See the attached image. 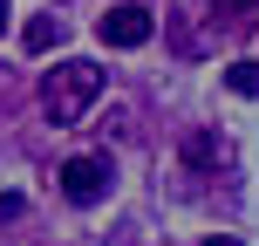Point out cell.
Masks as SVG:
<instances>
[{
    "instance_id": "6da1fadb",
    "label": "cell",
    "mask_w": 259,
    "mask_h": 246,
    "mask_svg": "<svg viewBox=\"0 0 259 246\" xmlns=\"http://www.w3.org/2000/svg\"><path fill=\"white\" fill-rule=\"evenodd\" d=\"M96 96H103V68H96L89 55H68V62H55L48 76H41V110H48L55 130H75L96 110Z\"/></svg>"
},
{
    "instance_id": "7a4b0ae2",
    "label": "cell",
    "mask_w": 259,
    "mask_h": 246,
    "mask_svg": "<svg viewBox=\"0 0 259 246\" xmlns=\"http://www.w3.org/2000/svg\"><path fill=\"white\" fill-rule=\"evenodd\" d=\"M150 7H137V0H123V7H109L103 21H96V34H103V48H143L150 41Z\"/></svg>"
},
{
    "instance_id": "3957f363",
    "label": "cell",
    "mask_w": 259,
    "mask_h": 246,
    "mask_svg": "<svg viewBox=\"0 0 259 246\" xmlns=\"http://www.w3.org/2000/svg\"><path fill=\"white\" fill-rule=\"evenodd\" d=\"M109 192V157H68L62 164V198L68 205H96Z\"/></svg>"
},
{
    "instance_id": "277c9868",
    "label": "cell",
    "mask_w": 259,
    "mask_h": 246,
    "mask_svg": "<svg viewBox=\"0 0 259 246\" xmlns=\"http://www.w3.org/2000/svg\"><path fill=\"white\" fill-rule=\"evenodd\" d=\"M21 41H27L34 55H41V48H55V41H62V21H48V14H41V21H27V27H21Z\"/></svg>"
},
{
    "instance_id": "5b68a950",
    "label": "cell",
    "mask_w": 259,
    "mask_h": 246,
    "mask_svg": "<svg viewBox=\"0 0 259 246\" xmlns=\"http://www.w3.org/2000/svg\"><path fill=\"white\" fill-rule=\"evenodd\" d=\"M225 89L232 96H259V62H232L225 68Z\"/></svg>"
},
{
    "instance_id": "8992f818",
    "label": "cell",
    "mask_w": 259,
    "mask_h": 246,
    "mask_svg": "<svg viewBox=\"0 0 259 246\" xmlns=\"http://www.w3.org/2000/svg\"><path fill=\"white\" fill-rule=\"evenodd\" d=\"M219 151H225V144L211 137V130H198V137L184 144V157H191V164H211V157H219Z\"/></svg>"
},
{
    "instance_id": "52a82bcc",
    "label": "cell",
    "mask_w": 259,
    "mask_h": 246,
    "mask_svg": "<svg viewBox=\"0 0 259 246\" xmlns=\"http://www.w3.org/2000/svg\"><path fill=\"white\" fill-rule=\"evenodd\" d=\"M205 246H239V239H232V233H219V239H205Z\"/></svg>"
},
{
    "instance_id": "ba28073f",
    "label": "cell",
    "mask_w": 259,
    "mask_h": 246,
    "mask_svg": "<svg viewBox=\"0 0 259 246\" xmlns=\"http://www.w3.org/2000/svg\"><path fill=\"white\" fill-rule=\"evenodd\" d=\"M225 7H259V0H225Z\"/></svg>"
},
{
    "instance_id": "9c48e42d",
    "label": "cell",
    "mask_w": 259,
    "mask_h": 246,
    "mask_svg": "<svg viewBox=\"0 0 259 246\" xmlns=\"http://www.w3.org/2000/svg\"><path fill=\"white\" fill-rule=\"evenodd\" d=\"M7 14H14V7H7V0H0V27H7Z\"/></svg>"
}]
</instances>
